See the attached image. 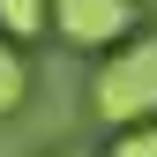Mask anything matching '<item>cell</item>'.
<instances>
[{"label":"cell","mask_w":157,"mask_h":157,"mask_svg":"<svg viewBox=\"0 0 157 157\" xmlns=\"http://www.w3.org/2000/svg\"><path fill=\"white\" fill-rule=\"evenodd\" d=\"M112 157H157V120H135V127H120Z\"/></svg>","instance_id":"5b68a950"},{"label":"cell","mask_w":157,"mask_h":157,"mask_svg":"<svg viewBox=\"0 0 157 157\" xmlns=\"http://www.w3.org/2000/svg\"><path fill=\"white\" fill-rule=\"evenodd\" d=\"M135 23H142V8H135V0H52V30H60L67 45H82V52H112V45H127Z\"/></svg>","instance_id":"7a4b0ae2"},{"label":"cell","mask_w":157,"mask_h":157,"mask_svg":"<svg viewBox=\"0 0 157 157\" xmlns=\"http://www.w3.org/2000/svg\"><path fill=\"white\" fill-rule=\"evenodd\" d=\"M45 157H90V150H45Z\"/></svg>","instance_id":"8992f818"},{"label":"cell","mask_w":157,"mask_h":157,"mask_svg":"<svg viewBox=\"0 0 157 157\" xmlns=\"http://www.w3.org/2000/svg\"><path fill=\"white\" fill-rule=\"evenodd\" d=\"M23 97H30V67L15 52V37H0V112H15Z\"/></svg>","instance_id":"277c9868"},{"label":"cell","mask_w":157,"mask_h":157,"mask_svg":"<svg viewBox=\"0 0 157 157\" xmlns=\"http://www.w3.org/2000/svg\"><path fill=\"white\" fill-rule=\"evenodd\" d=\"M90 112L112 127H135V120H157V37H127L97 60V82H90Z\"/></svg>","instance_id":"6da1fadb"},{"label":"cell","mask_w":157,"mask_h":157,"mask_svg":"<svg viewBox=\"0 0 157 157\" xmlns=\"http://www.w3.org/2000/svg\"><path fill=\"white\" fill-rule=\"evenodd\" d=\"M37 30H52V0H0V37L30 45Z\"/></svg>","instance_id":"3957f363"}]
</instances>
